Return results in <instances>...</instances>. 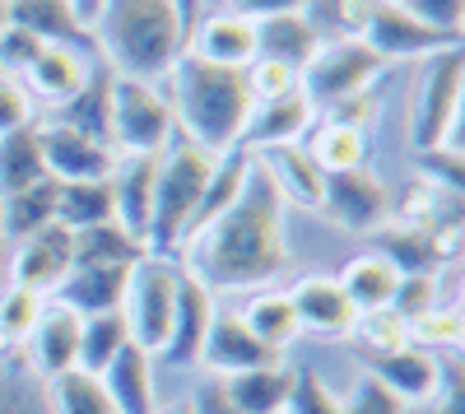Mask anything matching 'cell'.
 <instances>
[{
    "label": "cell",
    "instance_id": "7a4b0ae2",
    "mask_svg": "<svg viewBox=\"0 0 465 414\" xmlns=\"http://www.w3.org/2000/svg\"><path fill=\"white\" fill-rule=\"evenodd\" d=\"M94 56L122 80L159 84L186 52L191 19L177 0H103L89 19Z\"/></svg>",
    "mask_w": 465,
    "mask_h": 414
},
{
    "label": "cell",
    "instance_id": "d590c367",
    "mask_svg": "<svg viewBox=\"0 0 465 414\" xmlns=\"http://www.w3.org/2000/svg\"><path fill=\"white\" fill-rule=\"evenodd\" d=\"M112 219V186L107 182H56V223L70 233L94 229Z\"/></svg>",
    "mask_w": 465,
    "mask_h": 414
},
{
    "label": "cell",
    "instance_id": "ab89813d",
    "mask_svg": "<svg viewBox=\"0 0 465 414\" xmlns=\"http://www.w3.org/2000/svg\"><path fill=\"white\" fill-rule=\"evenodd\" d=\"M43 308H47L43 293H28V289H19V284H0V345L24 350L28 330L37 326Z\"/></svg>",
    "mask_w": 465,
    "mask_h": 414
},
{
    "label": "cell",
    "instance_id": "816d5d0a",
    "mask_svg": "<svg viewBox=\"0 0 465 414\" xmlns=\"http://www.w3.org/2000/svg\"><path fill=\"white\" fill-rule=\"evenodd\" d=\"M191 414H242L238 405H232V396H228V387H223V378H205L196 382V391H191Z\"/></svg>",
    "mask_w": 465,
    "mask_h": 414
},
{
    "label": "cell",
    "instance_id": "b9f144b4",
    "mask_svg": "<svg viewBox=\"0 0 465 414\" xmlns=\"http://www.w3.org/2000/svg\"><path fill=\"white\" fill-rule=\"evenodd\" d=\"M349 340H359V354H386V350L410 345V326L391 308H372V312H359L354 317Z\"/></svg>",
    "mask_w": 465,
    "mask_h": 414
},
{
    "label": "cell",
    "instance_id": "c3c4849f",
    "mask_svg": "<svg viewBox=\"0 0 465 414\" xmlns=\"http://www.w3.org/2000/svg\"><path fill=\"white\" fill-rule=\"evenodd\" d=\"M419 177L460 192V144H438V149H419Z\"/></svg>",
    "mask_w": 465,
    "mask_h": 414
},
{
    "label": "cell",
    "instance_id": "ac0fdd59",
    "mask_svg": "<svg viewBox=\"0 0 465 414\" xmlns=\"http://www.w3.org/2000/svg\"><path fill=\"white\" fill-rule=\"evenodd\" d=\"M153 182H159V154H116V168L107 177L112 186V219L144 247L149 210H153Z\"/></svg>",
    "mask_w": 465,
    "mask_h": 414
},
{
    "label": "cell",
    "instance_id": "d6a6232c",
    "mask_svg": "<svg viewBox=\"0 0 465 414\" xmlns=\"http://www.w3.org/2000/svg\"><path fill=\"white\" fill-rule=\"evenodd\" d=\"M37 182H47V163H43V144H37V122H33L15 135H0V201L28 192Z\"/></svg>",
    "mask_w": 465,
    "mask_h": 414
},
{
    "label": "cell",
    "instance_id": "e575fe53",
    "mask_svg": "<svg viewBox=\"0 0 465 414\" xmlns=\"http://www.w3.org/2000/svg\"><path fill=\"white\" fill-rule=\"evenodd\" d=\"M140 256H144V247L116 219L74 233V266H135Z\"/></svg>",
    "mask_w": 465,
    "mask_h": 414
},
{
    "label": "cell",
    "instance_id": "9f6ffc18",
    "mask_svg": "<svg viewBox=\"0 0 465 414\" xmlns=\"http://www.w3.org/2000/svg\"><path fill=\"white\" fill-rule=\"evenodd\" d=\"M153 414H191V405H186V400H168V405H159Z\"/></svg>",
    "mask_w": 465,
    "mask_h": 414
},
{
    "label": "cell",
    "instance_id": "8992f818",
    "mask_svg": "<svg viewBox=\"0 0 465 414\" xmlns=\"http://www.w3.org/2000/svg\"><path fill=\"white\" fill-rule=\"evenodd\" d=\"M107 140H112L116 154H163L177 140V122H173V107H168L163 89L112 74Z\"/></svg>",
    "mask_w": 465,
    "mask_h": 414
},
{
    "label": "cell",
    "instance_id": "cb8c5ba5",
    "mask_svg": "<svg viewBox=\"0 0 465 414\" xmlns=\"http://www.w3.org/2000/svg\"><path fill=\"white\" fill-rule=\"evenodd\" d=\"M289 298H293V312H298L302 330H312V335H349L354 330L359 312L335 275H302L289 289Z\"/></svg>",
    "mask_w": 465,
    "mask_h": 414
},
{
    "label": "cell",
    "instance_id": "2e32d148",
    "mask_svg": "<svg viewBox=\"0 0 465 414\" xmlns=\"http://www.w3.org/2000/svg\"><path fill=\"white\" fill-rule=\"evenodd\" d=\"M186 52L223 70H247L256 61V19L232 15V10H210L191 24Z\"/></svg>",
    "mask_w": 465,
    "mask_h": 414
},
{
    "label": "cell",
    "instance_id": "5bb4252c",
    "mask_svg": "<svg viewBox=\"0 0 465 414\" xmlns=\"http://www.w3.org/2000/svg\"><path fill=\"white\" fill-rule=\"evenodd\" d=\"M359 359H363L368 378H377L405 405H429L442 387V359L419 350V345H401V350H386V354H359Z\"/></svg>",
    "mask_w": 465,
    "mask_h": 414
},
{
    "label": "cell",
    "instance_id": "44dd1931",
    "mask_svg": "<svg viewBox=\"0 0 465 414\" xmlns=\"http://www.w3.org/2000/svg\"><path fill=\"white\" fill-rule=\"evenodd\" d=\"M256 168L270 177V186L280 192L284 205L298 210H322L326 201V172L317 168V159L307 154V144H275V149H261Z\"/></svg>",
    "mask_w": 465,
    "mask_h": 414
},
{
    "label": "cell",
    "instance_id": "f907efd6",
    "mask_svg": "<svg viewBox=\"0 0 465 414\" xmlns=\"http://www.w3.org/2000/svg\"><path fill=\"white\" fill-rule=\"evenodd\" d=\"M43 52V43H37L33 33H24V28H5L0 33V74H24V65Z\"/></svg>",
    "mask_w": 465,
    "mask_h": 414
},
{
    "label": "cell",
    "instance_id": "6f0895ef",
    "mask_svg": "<svg viewBox=\"0 0 465 414\" xmlns=\"http://www.w3.org/2000/svg\"><path fill=\"white\" fill-rule=\"evenodd\" d=\"M10 28V0H0V33Z\"/></svg>",
    "mask_w": 465,
    "mask_h": 414
},
{
    "label": "cell",
    "instance_id": "4316f807",
    "mask_svg": "<svg viewBox=\"0 0 465 414\" xmlns=\"http://www.w3.org/2000/svg\"><path fill=\"white\" fill-rule=\"evenodd\" d=\"M238 317H242V326L256 335V340H261L270 354H280V359H284V350L302 335L289 289H256L247 303L238 308Z\"/></svg>",
    "mask_w": 465,
    "mask_h": 414
},
{
    "label": "cell",
    "instance_id": "9c48e42d",
    "mask_svg": "<svg viewBox=\"0 0 465 414\" xmlns=\"http://www.w3.org/2000/svg\"><path fill=\"white\" fill-rule=\"evenodd\" d=\"M363 43L386 61H423V56H438L447 47H465L460 37H447V33H433L429 24H419L405 5H396V0H372V10L363 19Z\"/></svg>",
    "mask_w": 465,
    "mask_h": 414
},
{
    "label": "cell",
    "instance_id": "7c38bea8",
    "mask_svg": "<svg viewBox=\"0 0 465 414\" xmlns=\"http://www.w3.org/2000/svg\"><path fill=\"white\" fill-rule=\"evenodd\" d=\"M322 214L335 219L344 233H377L386 219H391V192L386 182L368 168H354V172H331L326 177V201H322Z\"/></svg>",
    "mask_w": 465,
    "mask_h": 414
},
{
    "label": "cell",
    "instance_id": "7dc6e473",
    "mask_svg": "<svg viewBox=\"0 0 465 414\" xmlns=\"http://www.w3.org/2000/svg\"><path fill=\"white\" fill-rule=\"evenodd\" d=\"M37 122V103L19 84V74H0V135H15Z\"/></svg>",
    "mask_w": 465,
    "mask_h": 414
},
{
    "label": "cell",
    "instance_id": "74e56055",
    "mask_svg": "<svg viewBox=\"0 0 465 414\" xmlns=\"http://www.w3.org/2000/svg\"><path fill=\"white\" fill-rule=\"evenodd\" d=\"M0 414H47L43 382L28 372L24 350L0 345Z\"/></svg>",
    "mask_w": 465,
    "mask_h": 414
},
{
    "label": "cell",
    "instance_id": "3957f363",
    "mask_svg": "<svg viewBox=\"0 0 465 414\" xmlns=\"http://www.w3.org/2000/svg\"><path fill=\"white\" fill-rule=\"evenodd\" d=\"M159 89L173 107L182 140L201 144L214 159L238 149L242 126L252 117V89H247L242 70H223V65H210L201 56L182 52L173 61V70L159 80Z\"/></svg>",
    "mask_w": 465,
    "mask_h": 414
},
{
    "label": "cell",
    "instance_id": "f6af8a7d",
    "mask_svg": "<svg viewBox=\"0 0 465 414\" xmlns=\"http://www.w3.org/2000/svg\"><path fill=\"white\" fill-rule=\"evenodd\" d=\"M247 89H252V103H270V98H284L298 89V70L280 65V61H270V56H256L247 70Z\"/></svg>",
    "mask_w": 465,
    "mask_h": 414
},
{
    "label": "cell",
    "instance_id": "836d02e7",
    "mask_svg": "<svg viewBox=\"0 0 465 414\" xmlns=\"http://www.w3.org/2000/svg\"><path fill=\"white\" fill-rule=\"evenodd\" d=\"M43 405H47V414H116L107 391H103V378L80 372V368L43 382Z\"/></svg>",
    "mask_w": 465,
    "mask_h": 414
},
{
    "label": "cell",
    "instance_id": "83f0119b",
    "mask_svg": "<svg viewBox=\"0 0 465 414\" xmlns=\"http://www.w3.org/2000/svg\"><path fill=\"white\" fill-rule=\"evenodd\" d=\"M317 47H322V37L302 19V10L256 19V56H270V61H280V65L302 74V65L317 56Z\"/></svg>",
    "mask_w": 465,
    "mask_h": 414
},
{
    "label": "cell",
    "instance_id": "d6986e66",
    "mask_svg": "<svg viewBox=\"0 0 465 414\" xmlns=\"http://www.w3.org/2000/svg\"><path fill=\"white\" fill-rule=\"evenodd\" d=\"M312 126H317V107L302 98V89H293L284 98L252 103V117L242 126L238 149L261 154V149H275V144H298V140H307V131H312Z\"/></svg>",
    "mask_w": 465,
    "mask_h": 414
},
{
    "label": "cell",
    "instance_id": "bcb514c9",
    "mask_svg": "<svg viewBox=\"0 0 465 414\" xmlns=\"http://www.w3.org/2000/svg\"><path fill=\"white\" fill-rule=\"evenodd\" d=\"M396 5H405L433 33H447V37H460L465 43V0H396Z\"/></svg>",
    "mask_w": 465,
    "mask_h": 414
},
{
    "label": "cell",
    "instance_id": "1f68e13d",
    "mask_svg": "<svg viewBox=\"0 0 465 414\" xmlns=\"http://www.w3.org/2000/svg\"><path fill=\"white\" fill-rule=\"evenodd\" d=\"M307 154L317 159V168L331 177V172H354V168H368V131H354V126H335V122H317L307 131Z\"/></svg>",
    "mask_w": 465,
    "mask_h": 414
},
{
    "label": "cell",
    "instance_id": "db71d44e",
    "mask_svg": "<svg viewBox=\"0 0 465 414\" xmlns=\"http://www.w3.org/2000/svg\"><path fill=\"white\" fill-rule=\"evenodd\" d=\"M70 5H74V15H80V19L89 24V19L98 15V5H103V0H70Z\"/></svg>",
    "mask_w": 465,
    "mask_h": 414
},
{
    "label": "cell",
    "instance_id": "52a82bcc",
    "mask_svg": "<svg viewBox=\"0 0 465 414\" xmlns=\"http://www.w3.org/2000/svg\"><path fill=\"white\" fill-rule=\"evenodd\" d=\"M381 74H386V61L363 43V37H344V43L317 47V56L298 74V89L317 112H326V107L354 98V94H368Z\"/></svg>",
    "mask_w": 465,
    "mask_h": 414
},
{
    "label": "cell",
    "instance_id": "ffe728a7",
    "mask_svg": "<svg viewBox=\"0 0 465 414\" xmlns=\"http://www.w3.org/2000/svg\"><path fill=\"white\" fill-rule=\"evenodd\" d=\"M280 354H270L256 335L242 326V317L232 308H219L214 321H210V335H205V350H201V368L210 378H238V372H252V368H265L275 363Z\"/></svg>",
    "mask_w": 465,
    "mask_h": 414
},
{
    "label": "cell",
    "instance_id": "f1b7e54d",
    "mask_svg": "<svg viewBox=\"0 0 465 414\" xmlns=\"http://www.w3.org/2000/svg\"><path fill=\"white\" fill-rule=\"evenodd\" d=\"M340 289L349 293V303H354V312H372V308H386L391 303V293H396V284H401V271L386 261L381 251H354L340 266Z\"/></svg>",
    "mask_w": 465,
    "mask_h": 414
},
{
    "label": "cell",
    "instance_id": "6da1fadb",
    "mask_svg": "<svg viewBox=\"0 0 465 414\" xmlns=\"http://www.w3.org/2000/svg\"><path fill=\"white\" fill-rule=\"evenodd\" d=\"M177 266L191 280H201L214 298L265 289L289 271V205L261 168H252L242 196L177 251Z\"/></svg>",
    "mask_w": 465,
    "mask_h": 414
},
{
    "label": "cell",
    "instance_id": "277c9868",
    "mask_svg": "<svg viewBox=\"0 0 465 414\" xmlns=\"http://www.w3.org/2000/svg\"><path fill=\"white\" fill-rule=\"evenodd\" d=\"M210 168H214V154H205L201 144H191L182 135L159 154V182H153V210H149L144 256L177 261L182 238L191 229V214H196V205L205 196Z\"/></svg>",
    "mask_w": 465,
    "mask_h": 414
},
{
    "label": "cell",
    "instance_id": "680465c9",
    "mask_svg": "<svg viewBox=\"0 0 465 414\" xmlns=\"http://www.w3.org/2000/svg\"><path fill=\"white\" fill-rule=\"evenodd\" d=\"M201 5H205V0H201Z\"/></svg>",
    "mask_w": 465,
    "mask_h": 414
},
{
    "label": "cell",
    "instance_id": "4dcf8cb0",
    "mask_svg": "<svg viewBox=\"0 0 465 414\" xmlns=\"http://www.w3.org/2000/svg\"><path fill=\"white\" fill-rule=\"evenodd\" d=\"M56 219V182H37L28 186V192H15L0 201V247H15L24 242L28 233L47 229V223Z\"/></svg>",
    "mask_w": 465,
    "mask_h": 414
},
{
    "label": "cell",
    "instance_id": "f5cc1de1",
    "mask_svg": "<svg viewBox=\"0 0 465 414\" xmlns=\"http://www.w3.org/2000/svg\"><path fill=\"white\" fill-rule=\"evenodd\" d=\"M219 10L247 15V19H265V15H289V10H302V0H223Z\"/></svg>",
    "mask_w": 465,
    "mask_h": 414
},
{
    "label": "cell",
    "instance_id": "681fc988",
    "mask_svg": "<svg viewBox=\"0 0 465 414\" xmlns=\"http://www.w3.org/2000/svg\"><path fill=\"white\" fill-rule=\"evenodd\" d=\"M289 414H340V400H335V391L317 378V372L298 368V387H293Z\"/></svg>",
    "mask_w": 465,
    "mask_h": 414
},
{
    "label": "cell",
    "instance_id": "8fae6325",
    "mask_svg": "<svg viewBox=\"0 0 465 414\" xmlns=\"http://www.w3.org/2000/svg\"><path fill=\"white\" fill-rule=\"evenodd\" d=\"M37 144H43V163L52 182H107L116 168V149L107 140H94L47 117H37Z\"/></svg>",
    "mask_w": 465,
    "mask_h": 414
},
{
    "label": "cell",
    "instance_id": "9a60e30c",
    "mask_svg": "<svg viewBox=\"0 0 465 414\" xmlns=\"http://www.w3.org/2000/svg\"><path fill=\"white\" fill-rule=\"evenodd\" d=\"M80 321L84 317H74L56 298H47L43 317H37V326L24 340V359H28V372L37 382H52L74 368V359H80Z\"/></svg>",
    "mask_w": 465,
    "mask_h": 414
},
{
    "label": "cell",
    "instance_id": "30bf717a",
    "mask_svg": "<svg viewBox=\"0 0 465 414\" xmlns=\"http://www.w3.org/2000/svg\"><path fill=\"white\" fill-rule=\"evenodd\" d=\"M70 266H74V233L56 219L47 229L28 233L24 242L5 247V284H19L43 298H52V289L65 280Z\"/></svg>",
    "mask_w": 465,
    "mask_h": 414
},
{
    "label": "cell",
    "instance_id": "8d00e7d4",
    "mask_svg": "<svg viewBox=\"0 0 465 414\" xmlns=\"http://www.w3.org/2000/svg\"><path fill=\"white\" fill-rule=\"evenodd\" d=\"M131 345V330H126V317L122 312H98V317H84L80 321V359L74 368L80 372H98Z\"/></svg>",
    "mask_w": 465,
    "mask_h": 414
},
{
    "label": "cell",
    "instance_id": "7bdbcfd3",
    "mask_svg": "<svg viewBox=\"0 0 465 414\" xmlns=\"http://www.w3.org/2000/svg\"><path fill=\"white\" fill-rule=\"evenodd\" d=\"M438 303H442V275H401V284H396V293H391L386 308L410 326L423 312H433Z\"/></svg>",
    "mask_w": 465,
    "mask_h": 414
},
{
    "label": "cell",
    "instance_id": "5b68a950",
    "mask_svg": "<svg viewBox=\"0 0 465 414\" xmlns=\"http://www.w3.org/2000/svg\"><path fill=\"white\" fill-rule=\"evenodd\" d=\"M460 84H465V47L423 56L410 89V140L414 149L460 144Z\"/></svg>",
    "mask_w": 465,
    "mask_h": 414
},
{
    "label": "cell",
    "instance_id": "11a10c76",
    "mask_svg": "<svg viewBox=\"0 0 465 414\" xmlns=\"http://www.w3.org/2000/svg\"><path fill=\"white\" fill-rule=\"evenodd\" d=\"M177 5H182V15H186L191 24H196V19L205 15V5H201V0H177Z\"/></svg>",
    "mask_w": 465,
    "mask_h": 414
},
{
    "label": "cell",
    "instance_id": "7402d4cb",
    "mask_svg": "<svg viewBox=\"0 0 465 414\" xmlns=\"http://www.w3.org/2000/svg\"><path fill=\"white\" fill-rule=\"evenodd\" d=\"M131 266H70L65 280L52 289L61 308L74 317H98V312H122Z\"/></svg>",
    "mask_w": 465,
    "mask_h": 414
},
{
    "label": "cell",
    "instance_id": "ee69618b",
    "mask_svg": "<svg viewBox=\"0 0 465 414\" xmlns=\"http://www.w3.org/2000/svg\"><path fill=\"white\" fill-rule=\"evenodd\" d=\"M335 400H340V414H410V405L401 396H391L377 378H368V372H359L354 387Z\"/></svg>",
    "mask_w": 465,
    "mask_h": 414
},
{
    "label": "cell",
    "instance_id": "f546056e",
    "mask_svg": "<svg viewBox=\"0 0 465 414\" xmlns=\"http://www.w3.org/2000/svg\"><path fill=\"white\" fill-rule=\"evenodd\" d=\"M107 103H112V70L98 61L94 74H89V84L74 94L70 103L52 107V112H37V117H47V122H61L70 131H84L94 140H107ZM112 144V140H107Z\"/></svg>",
    "mask_w": 465,
    "mask_h": 414
},
{
    "label": "cell",
    "instance_id": "e0dca14e",
    "mask_svg": "<svg viewBox=\"0 0 465 414\" xmlns=\"http://www.w3.org/2000/svg\"><path fill=\"white\" fill-rule=\"evenodd\" d=\"M94 65H98V56H89V52H74V47H43V52H37V56L24 65L19 84L28 89V98H33L37 107L52 112V107L70 103L74 94L89 84Z\"/></svg>",
    "mask_w": 465,
    "mask_h": 414
},
{
    "label": "cell",
    "instance_id": "484cf974",
    "mask_svg": "<svg viewBox=\"0 0 465 414\" xmlns=\"http://www.w3.org/2000/svg\"><path fill=\"white\" fill-rule=\"evenodd\" d=\"M223 387H228L232 405H238L242 414H289V400H293V387H298V368L275 359L265 368L223 378Z\"/></svg>",
    "mask_w": 465,
    "mask_h": 414
},
{
    "label": "cell",
    "instance_id": "60d3db41",
    "mask_svg": "<svg viewBox=\"0 0 465 414\" xmlns=\"http://www.w3.org/2000/svg\"><path fill=\"white\" fill-rule=\"evenodd\" d=\"M460 335H465V326H460V308H451V303H438L433 312H423L419 321H410V345H419V350H429V354H460Z\"/></svg>",
    "mask_w": 465,
    "mask_h": 414
},
{
    "label": "cell",
    "instance_id": "d4e9b609",
    "mask_svg": "<svg viewBox=\"0 0 465 414\" xmlns=\"http://www.w3.org/2000/svg\"><path fill=\"white\" fill-rule=\"evenodd\" d=\"M103 391L116 414H153L159 409V391H153V354L140 350L135 340L116 354L103 372Z\"/></svg>",
    "mask_w": 465,
    "mask_h": 414
},
{
    "label": "cell",
    "instance_id": "ba28073f",
    "mask_svg": "<svg viewBox=\"0 0 465 414\" xmlns=\"http://www.w3.org/2000/svg\"><path fill=\"white\" fill-rule=\"evenodd\" d=\"M177 280H182V266L177 261H163V256H140L131 266V280H126V298H122L126 330L153 359H159V350L168 340V326H173Z\"/></svg>",
    "mask_w": 465,
    "mask_h": 414
},
{
    "label": "cell",
    "instance_id": "4fadbf2b",
    "mask_svg": "<svg viewBox=\"0 0 465 414\" xmlns=\"http://www.w3.org/2000/svg\"><path fill=\"white\" fill-rule=\"evenodd\" d=\"M219 312V298L182 271L177 280V303H173V326H168V340L159 350V359L168 368H201V350H205V335L210 321Z\"/></svg>",
    "mask_w": 465,
    "mask_h": 414
},
{
    "label": "cell",
    "instance_id": "603a6c76",
    "mask_svg": "<svg viewBox=\"0 0 465 414\" xmlns=\"http://www.w3.org/2000/svg\"><path fill=\"white\" fill-rule=\"evenodd\" d=\"M10 24L33 33L43 47H74L94 56V33L70 0H10Z\"/></svg>",
    "mask_w": 465,
    "mask_h": 414
},
{
    "label": "cell",
    "instance_id": "f35d334b",
    "mask_svg": "<svg viewBox=\"0 0 465 414\" xmlns=\"http://www.w3.org/2000/svg\"><path fill=\"white\" fill-rule=\"evenodd\" d=\"M368 10H372V0H302V19L312 24V33L322 37V43L359 37Z\"/></svg>",
    "mask_w": 465,
    "mask_h": 414
}]
</instances>
